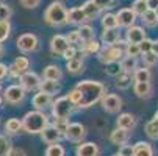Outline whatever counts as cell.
I'll return each instance as SVG.
<instances>
[{"label": "cell", "instance_id": "49", "mask_svg": "<svg viewBox=\"0 0 158 156\" xmlns=\"http://www.w3.org/2000/svg\"><path fill=\"white\" fill-rule=\"evenodd\" d=\"M67 125H69V120H60V119H55V123H53V126L61 133V134H64Z\"/></svg>", "mask_w": 158, "mask_h": 156}, {"label": "cell", "instance_id": "28", "mask_svg": "<svg viewBox=\"0 0 158 156\" xmlns=\"http://www.w3.org/2000/svg\"><path fill=\"white\" fill-rule=\"evenodd\" d=\"M141 20L144 22L146 27H156V25H158V11H155V10H147V11L141 16Z\"/></svg>", "mask_w": 158, "mask_h": 156}, {"label": "cell", "instance_id": "39", "mask_svg": "<svg viewBox=\"0 0 158 156\" xmlns=\"http://www.w3.org/2000/svg\"><path fill=\"white\" fill-rule=\"evenodd\" d=\"M124 53H125V56L136 58V56L141 55V50H139V46H138V44H128V42H125Z\"/></svg>", "mask_w": 158, "mask_h": 156}, {"label": "cell", "instance_id": "6", "mask_svg": "<svg viewBox=\"0 0 158 156\" xmlns=\"http://www.w3.org/2000/svg\"><path fill=\"white\" fill-rule=\"evenodd\" d=\"M17 49L24 53H31L36 52L39 49V39L36 34L33 33H25V34H20L17 38Z\"/></svg>", "mask_w": 158, "mask_h": 156}, {"label": "cell", "instance_id": "36", "mask_svg": "<svg viewBox=\"0 0 158 156\" xmlns=\"http://www.w3.org/2000/svg\"><path fill=\"white\" fill-rule=\"evenodd\" d=\"M102 27L103 30L106 28H118V20H116V14H111V13H106L102 16Z\"/></svg>", "mask_w": 158, "mask_h": 156}, {"label": "cell", "instance_id": "33", "mask_svg": "<svg viewBox=\"0 0 158 156\" xmlns=\"http://www.w3.org/2000/svg\"><path fill=\"white\" fill-rule=\"evenodd\" d=\"M13 67L22 75L24 72H28V67H30V61H28V58H25V56H17L16 59H14V64H13Z\"/></svg>", "mask_w": 158, "mask_h": 156}, {"label": "cell", "instance_id": "57", "mask_svg": "<svg viewBox=\"0 0 158 156\" xmlns=\"http://www.w3.org/2000/svg\"><path fill=\"white\" fill-rule=\"evenodd\" d=\"M3 102H5V100H3V95H0V105H2Z\"/></svg>", "mask_w": 158, "mask_h": 156}, {"label": "cell", "instance_id": "44", "mask_svg": "<svg viewBox=\"0 0 158 156\" xmlns=\"http://www.w3.org/2000/svg\"><path fill=\"white\" fill-rule=\"evenodd\" d=\"M11 14H13V10H11L6 3H0V22L10 20Z\"/></svg>", "mask_w": 158, "mask_h": 156}, {"label": "cell", "instance_id": "7", "mask_svg": "<svg viewBox=\"0 0 158 156\" xmlns=\"http://www.w3.org/2000/svg\"><path fill=\"white\" fill-rule=\"evenodd\" d=\"M25 91H24V87H22L20 84H11L5 89V92H3V100L11 103V105H19L24 102L25 98Z\"/></svg>", "mask_w": 158, "mask_h": 156}, {"label": "cell", "instance_id": "38", "mask_svg": "<svg viewBox=\"0 0 158 156\" xmlns=\"http://www.w3.org/2000/svg\"><path fill=\"white\" fill-rule=\"evenodd\" d=\"M64 154H66V150L60 144H50L46 150V156H64Z\"/></svg>", "mask_w": 158, "mask_h": 156}, {"label": "cell", "instance_id": "52", "mask_svg": "<svg viewBox=\"0 0 158 156\" xmlns=\"http://www.w3.org/2000/svg\"><path fill=\"white\" fill-rule=\"evenodd\" d=\"M119 154L121 156H133V147L131 145H127V144L121 145L119 147Z\"/></svg>", "mask_w": 158, "mask_h": 156}, {"label": "cell", "instance_id": "2", "mask_svg": "<svg viewBox=\"0 0 158 156\" xmlns=\"http://www.w3.org/2000/svg\"><path fill=\"white\" fill-rule=\"evenodd\" d=\"M49 125L47 116L42 113V111H30L24 116L22 119V130H25L30 134H41L42 130Z\"/></svg>", "mask_w": 158, "mask_h": 156}, {"label": "cell", "instance_id": "53", "mask_svg": "<svg viewBox=\"0 0 158 156\" xmlns=\"http://www.w3.org/2000/svg\"><path fill=\"white\" fill-rule=\"evenodd\" d=\"M8 156H27V153L22 150V148H13V147H11Z\"/></svg>", "mask_w": 158, "mask_h": 156}, {"label": "cell", "instance_id": "8", "mask_svg": "<svg viewBox=\"0 0 158 156\" xmlns=\"http://www.w3.org/2000/svg\"><path fill=\"white\" fill-rule=\"evenodd\" d=\"M67 141H71V142H81V139L86 136V130L81 123L78 122H74V123H69L64 131V134H63Z\"/></svg>", "mask_w": 158, "mask_h": 156}, {"label": "cell", "instance_id": "30", "mask_svg": "<svg viewBox=\"0 0 158 156\" xmlns=\"http://www.w3.org/2000/svg\"><path fill=\"white\" fill-rule=\"evenodd\" d=\"M66 69L71 74H80V72H83V61L75 56L69 61H66Z\"/></svg>", "mask_w": 158, "mask_h": 156}, {"label": "cell", "instance_id": "26", "mask_svg": "<svg viewBox=\"0 0 158 156\" xmlns=\"http://www.w3.org/2000/svg\"><path fill=\"white\" fill-rule=\"evenodd\" d=\"M102 46L100 42H97L96 39L89 41V42H81V53L83 55H97L100 52Z\"/></svg>", "mask_w": 158, "mask_h": 156}, {"label": "cell", "instance_id": "56", "mask_svg": "<svg viewBox=\"0 0 158 156\" xmlns=\"http://www.w3.org/2000/svg\"><path fill=\"white\" fill-rule=\"evenodd\" d=\"M3 56V46H2V42H0V58Z\"/></svg>", "mask_w": 158, "mask_h": 156}, {"label": "cell", "instance_id": "51", "mask_svg": "<svg viewBox=\"0 0 158 156\" xmlns=\"http://www.w3.org/2000/svg\"><path fill=\"white\" fill-rule=\"evenodd\" d=\"M77 56V49L74 47V46H69L67 47V50L63 53V58L66 59V61H69V59H72V58H75Z\"/></svg>", "mask_w": 158, "mask_h": 156}, {"label": "cell", "instance_id": "32", "mask_svg": "<svg viewBox=\"0 0 158 156\" xmlns=\"http://www.w3.org/2000/svg\"><path fill=\"white\" fill-rule=\"evenodd\" d=\"M144 131H146V134H147L150 139L158 141V120H155V119L149 120V122L146 123V126H144Z\"/></svg>", "mask_w": 158, "mask_h": 156}, {"label": "cell", "instance_id": "3", "mask_svg": "<svg viewBox=\"0 0 158 156\" xmlns=\"http://www.w3.org/2000/svg\"><path fill=\"white\" fill-rule=\"evenodd\" d=\"M44 20L50 27H63L67 24V10L61 2H52L44 13Z\"/></svg>", "mask_w": 158, "mask_h": 156}, {"label": "cell", "instance_id": "25", "mask_svg": "<svg viewBox=\"0 0 158 156\" xmlns=\"http://www.w3.org/2000/svg\"><path fill=\"white\" fill-rule=\"evenodd\" d=\"M119 64H121V70L122 72H127V74H133L135 70L138 69L136 58H131V56H124Z\"/></svg>", "mask_w": 158, "mask_h": 156}, {"label": "cell", "instance_id": "59", "mask_svg": "<svg viewBox=\"0 0 158 156\" xmlns=\"http://www.w3.org/2000/svg\"><path fill=\"white\" fill-rule=\"evenodd\" d=\"M113 156H121V154H119V153H114V154H113Z\"/></svg>", "mask_w": 158, "mask_h": 156}, {"label": "cell", "instance_id": "40", "mask_svg": "<svg viewBox=\"0 0 158 156\" xmlns=\"http://www.w3.org/2000/svg\"><path fill=\"white\" fill-rule=\"evenodd\" d=\"M143 61H144L146 66H149V67H152V66H156V64H158V55H156V52L150 50V52L143 53Z\"/></svg>", "mask_w": 158, "mask_h": 156}, {"label": "cell", "instance_id": "54", "mask_svg": "<svg viewBox=\"0 0 158 156\" xmlns=\"http://www.w3.org/2000/svg\"><path fill=\"white\" fill-rule=\"evenodd\" d=\"M6 75H8V66H5V64L0 62V81H2Z\"/></svg>", "mask_w": 158, "mask_h": 156}, {"label": "cell", "instance_id": "31", "mask_svg": "<svg viewBox=\"0 0 158 156\" xmlns=\"http://www.w3.org/2000/svg\"><path fill=\"white\" fill-rule=\"evenodd\" d=\"M150 70L149 69H136L133 72V80L135 83H150Z\"/></svg>", "mask_w": 158, "mask_h": 156}, {"label": "cell", "instance_id": "5", "mask_svg": "<svg viewBox=\"0 0 158 156\" xmlns=\"http://www.w3.org/2000/svg\"><path fill=\"white\" fill-rule=\"evenodd\" d=\"M124 47H125V42L119 41V46L116 44V46H110V47L100 49V52L97 53L99 55V61L103 62V64H108V62H114V61L122 59Z\"/></svg>", "mask_w": 158, "mask_h": 156}, {"label": "cell", "instance_id": "46", "mask_svg": "<svg viewBox=\"0 0 158 156\" xmlns=\"http://www.w3.org/2000/svg\"><path fill=\"white\" fill-rule=\"evenodd\" d=\"M139 46V50H141V53H146V52H150V50H153V42L150 41V39H144L143 42H139L138 44Z\"/></svg>", "mask_w": 158, "mask_h": 156}, {"label": "cell", "instance_id": "11", "mask_svg": "<svg viewBox=\"0 0 158 156\" xmlns=\"http://www.w3.org/2000/svg\"><path fill=\"white\" fill-rule=\"evenodd\" d=\"M67 47H69V42H67L66 36H63V34H55L50 39V52L56 56H63V53L67 50Z\"/></svg>", "mask_w": 158, "mask_h": 156}, {"label": "cell", "instance_id": "12", "mask_svg": "<svg viewBox=\"0 0 158 156\" xmlns=\"http://www.w3.org/2000/svg\"><path fill=\"white\" fill-rule=\"evenodd\" d=\"M116 20H118V25L119 27H131L136 20V14H135L130 8H124L116 14Z\"/></svg>", "mask_w": 158, "mask_h": 156}, {"label": "cell", "instance_id": "15", "mask_svg": "<svg viewBox=\"0 0 158 156\" xmlns=\"http://www.w3.org/2000/svg\"><path fill=\"white\" fill-rule=\"evenodd\" d=\"M75 153L77 156H99L100 150H99V145L94 142H83V144H78Z\"/></svg>", "mask_w": 158, "mask_h": 156}, {"label": "cell", "instance_id": "4", "mask_svg": "<svg viewBox=\"0 0 158 156\" xmlns=\"http://www.w3.org/2000/svg\"><path fill=\"white\" fill-rule=\"evenodd\" d=\"M74 106L75 105H72L71 100L67 98L66 95L60 97L55 102H52V116L55 119H60V120H67L71 117V114H72Z\"/></svg>", "mask_w": 158, "mask_h": 156}, {"label": "cell", "instance_id": "50", "mask_svg": "<svg viewBox=\"0 0 158 156\" xmlns=\"http://www.w3.org/2000/svg\"><path fill=\"white\" fill-rule=\"evenodd\" d=\"M19 2H20V5L24 6V8L33 10V8H36V6L41 3V0H19Z\"/></svg>", "mask_w": 158, "mask_h": 156}, {"label": "cell", "instance_id": "24", "mask_svg": "<svg viewBox=\"0 0 158 156\" xmlns=\"http://www.w3.org/2000/svg\"><path fill=\"white\" fill-rule=\"evenodd\" d=\"M42 77H44V80H55V81H60L61 77H63V74H61V69L58 67V66L50 64V66H47V67L44 69Z\"/></svg>", "mask_w": 158, "mask_h": 156}, {"label": "cell", "instance_id": "47", "mask_svg": "<svg viewBox=\"0 0 158 156\" xmlns=\"http://www.w3.org/2000/svg\"><path fill=\"white\" fill-rule=\"evenodd\" d=\"M66 39H67V42H69V46H74V44H80V42H81V41H80V36H78V31H77V30L71 31L69 34L66 36Z\"/></svg>", "mask_w": 158, "mask_h": 156}, {"label": "cell", "instance_id": "58", "mask_svg": "<svg viewBox=\"0 0 158 156\" xmlns=\"http://www.w3.org/2000/svg\"><path fill=\"white\" fill-rule=\"evenodd\" d=\"M155 120H158V111H156V113H155V117H153Z\"/></svg>", "mask_w": 158, "mask_h": 156}, {"label": "cell", "instance_id": "9", "mask_svg": "<svg viewBox=\"0 0 158 156\" xmlns=\"http://www.w3.org/2000/svg\"><path fill=\"white\" fill-rule=\"evenodd\" d=\"M41 78L35 72H24L19 77V84L24 87V91H36L41 87Z\"/></svg>", "mask_w": 158, "mask_h": 156}, {"label": "cell", "instance_id": "27", "mask_svg": "<svg viewBox=\"0 0 158 156\" xmlns=\"http://www.w3.org/2000/svg\"><path fill=\"white\" fill-rule=\"evenodd\" d=\"M39 89H41V92H44V94L53 95V94H56L60 91V83L55 81V80H44L41 83V87Z\"/></svg>", "mask_w": 158, "mask_h": 156}, {"label": "cell", "instance_id": "55", "mask_svg": "<svg viewBox=\"0 0 158 156\" xmlns=\"http://www.w3.org/2000/svg\"><path fill=\"white\" fill-rule=\"evenodd\" d=\"M147 6H149V10L158 11V0H147Z\"/></svg>", "mask_w": 158, "mask_h": 156}, {"label": "cell", "instance_id": "16", "mask_svg": "<svg viewBox=\"0 0 158 156\" xmlns=\"http://www.w3.org/2000/svg\"><path fill=\"white\" fill-rule=\"evenodd\" d=\"M31 103H33L35 109H38V111H44L46 108L52 106V95L44 94V92H41V91H39L38 94H35V97H33Z\"/></svg>", "mask_w": 158, "mask_h": 156}, {"label": "cell", "instance_id": "35", "mask_svg": "<svg viewBox=\"0 0 158 156\" xmlns=\"http://www.w3.org/2000/svg\"><path fill=\"white\" fill-rule=\"evenodd\" d=\"M20 130H22V120H19L16 117L6 120V123H5V131L6 133H10V134H16V133H19Z\"/></svg>", "mask_w": 158, "mask_h": 156}, {"label": "cell", "instance_id": "22", "mask_svg": "<svg viewBox=\"0 0 158 156\" xmlns=\"http://www.w3.org/2000/svg\"><path fill=\"white\" fill-rule=\"evenodd\" d=\"M81 10L85 11V16H86L88 20H94V19L100 14V8L93 2V0H88V2H85L83 6H81Z\"/></svg>", "mask_w": 158, "mask_h": 156}, {"label": "cell", "instance_id": "14", "mask_svg": "<svg viewBox=\"0 0 158 156\" xmlns=\"http://www.w3.org/2000/svg\"><path fill=\"white\" fill-rule=\"evenodd\" d=\"M125 39H127L128 44H139V42H143V41L146 39V31H144L141 27L131 25V27H128V30H127Z\"/></svg>", "mask_w": 158, "mask_h": 156}, {"label": "cell", "instance_id": "13", "mask_svg": "<svg viewBox=\"0 0 158 156\" xmlns=\"http://www.w3.org/2000/svg\"><path fill=\"white\" fill-rule=\"evenodd\" d=\"M61 133L53 126V125H47L46 128L42 130V133H41V138H42V141L46 142V144H58V141L61 139Z\"/></svg>", "mask_w": 158, "mask_h": 156}, {"label": "cell", "instance_id": "37", "mask_svg": "<svg viewBox=\"0 0 158 156\" xmlns=\"http://www.w3.org/2000/svg\"><path fill=\"white\" fill-rule=\"evenodd\" d=\"M130 10H131L135 14H136V16H143V14L149 10V6H147V0H135Z\"/></svg>", "mask_w": 158, "mask_h": 156}, {"label": "cell", "instance_id": "17", "mask_svg": "<svg viewBox=\"0 0 158 156\" xmlns=\"http://www.w3.org/2000/svg\"><path fill=\"white\" fill-rule=\"evenodd\" d=\"M119 41H121V34L118 28H106L102 31V44H105V47L116 46Z\"/></svg>", "mask_w": 158, "mask_h": 156}, {"label": "cell", "instance_id": "48", "mask_svg": "<svg viewBox=\"0 0 158 156\" xmlns=\"http://www.w3.org/2000/svg\"><path fill=\"white\" fill-rule=\"evenodd\" d=\"M66 97L69 98V100H71V103H72V105H75V106H77V105H78V102H80V92L77 91L75 87H74L72 91H71L69 94H67Z\"/></svg>", "mask_w": 158, "mask_h": 156}, {"label": "cell", "instance_id": "18", "mask_svg": "<svg viewBox=\"0 0 158 156\" xmlns=\"http://www.w3.org/2000/svg\"><path fill=\"white\" fill-rule=\"evenodd\" d=\"M86 16H85V11L80 8V6H75V8H71L67 11V22L69 24H74V25H83L86 22Z\"/></svg>", "mask_w": 158, "mask_h": 156}, {"label": "cell", "instance_id": "41", "mask_svg": "<svg viewBox=\"0 0 158 156\" xmlns=\"http://www.w3.org/2000/svg\"><path fill=\"white\" fill-rule=\"evenodd\" d=\"M105 72H106L108 75H111V77H118V75L122 72V70H121V64H119V61L105 64Z\"/></svg>", "mask_w": 158, "mask_h": 156}, {"label": "cell", "instance_id": "34", "mask_svg": "<svg viewBox=\"0 0 158 156\" xmlns=\"http://www.w3.org/2000/svg\"><path fill=\"white\" fill-rule=\"evenodd\" d=\"M130 84H131V74L121 72L116 77V87L118 89H127V87H130Z\"/></svg>", "mask_w": 158, "mask_h": 156}, {"label": "cell", "instance_id": "42", "mask_svg": "<svg viewBox=\"0 0 158 156\" xmlns=\"http://www.w3.org/2000/svg\"><path fill=\"white\" fill-rule=\"evenodd\" d=\"M11 34V24H10V20L6 22H0V42H3L10 38Z\"/></svg>", "mask_w": 158, "mask_h": 156}, {"label": "cell", "instance_id": "43", "mask_svg": "<svg viewBox=\"0 0 158 156\" xmlns=\"http://www.w3.org/2000/svg\"><path fill=\"white\" fill-rule=\"evenodd\" d=\"M11 150V142L8 141L6 136L0 134V156H8Z\"/></svg>", "mask_w": 158, "mask_h": 156}, {"label": "cell", "instance_id": "21", "mask_svg": "<svg viewBox=\"0 0 158 156\" xmlns=\"http://www.w3.org/2000/svg\"><path fill=\"white\" fill-rule=\"evenodd\" d=\"M133 156H153V148L149 142H136L133 145Z\"/></svg>", "mask_w": 158, "mask_h": 156}, {"label": "cell", "instance_id": "20", "mask_svg": "<svg viewBox=\"0 0 158 156\" xmlns=\"http://www.w3.org/2000/svg\"><path fill=\"white\" fill-rule=\"evenodd\" d=\"M118 123V128H122V130H133L135 125H136V119H135V116H131L130 113H124L118 117L116 120Z\"/></svg>", "mask_w": 158, "mask_h": 156}, {"label": "cell", "instance_id": "10", "mask_svg": "<svg viewBox=\"0 0 158 156\" xmlns=\"http://www.w3.org/2000/svg\"><path fill=\"white\" fill-rule=\"evenodd\" d=\"M102 106L106 113L114 114L122 108V98L116 94H105L102 97Z\"/></svg>", "mask_w": 158, "mask_h": 156}, {"label": "cell", "instance_id": "1", "mask_svg": "<svg viewBox=\"0 0 158 156\" xmlns=\"http://www.w3.org/2000/svg\"><path fill=\"white\" fill-rule=\"evenodd\" d=\"M75 89L80 92V102H78V108H89L94 103L100 102L102 97L105 95L106 87L103 83L100 81H93V80H85L80 81Z\"/></svg>", "mask_w": 158, "mask_h": 156}, {"label": "cell", "instance_id": "23", "mask_svg": "<svg viewBox=\"0 0 158 156\" xmlns=\"http://www.w3.org/2000/svg\"><path fill=\"white\" fill-rule=\"evenodd\" d=\"M133 91L139 98H149L152 95V84L150 83H135Z\"/></svg>", "mask_w": 158, "mask_h": 156}, {"label": "cell", "instance_id": "29", "mask_svg": "<svg viewBox=\"0 0 158 156\" xmlns=\"http://www.w3.org/2000/svg\"><path fill=\"white\" fill-rule=\"evenodd\" d=\"M78 31V36H80V41L81 42H89L94 39V28L91 25H80V28L77 30Z\"/></svg>", "mask_w": 158, "mask_h": 156}, {"label": "cell", "instance_id": "45", "mask_svg": "<svg viewBox=\"0 0 158 156\" xmlns=\"http://www.w3.org/2000/svg\"><path fill=\"white\" fill-rule=\"evenodd\" d=\"M93 2L100 8V11L102 10H110V8H113V5H114V2L116 0H93Z\"/></svg>", "mask_w": 158, "mask_h": 156}, {"label": "cell", "instance_id": "19", "mask_svg": "<svg viewBox=\"0 0 158 156\" xmlns=\"http://www.w3.org/2000/svg\"><path fill=\"white\" fill-rule=\"evenodd\" d=\"M110 141H111V144L119 145V147L124 145V144L128 141V131H127V130H122V128L113 130L111 134H110Z\"/></svg>", "mask_w": 158, "mask_h": 156}]
</instances>
